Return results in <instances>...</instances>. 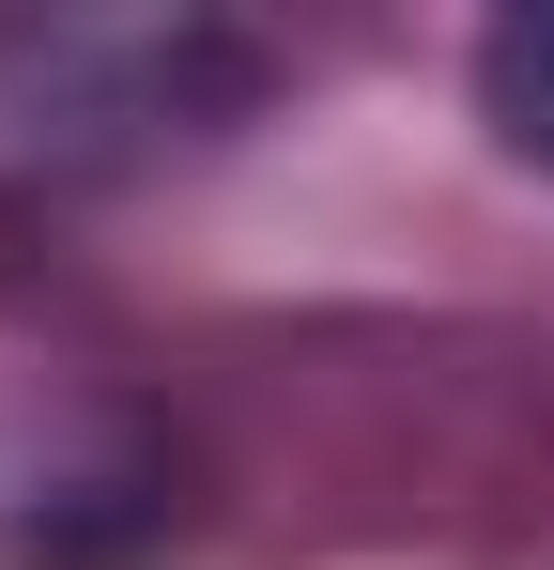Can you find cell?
Here are the masks:
<instances>
[{
	"instance_id": "cell-1",
	"label": "cell",
	"mask_w": 554,
	"mask_h": 570,
	"mask_svg": "<svg viewBox=\"0 0 554 570\" xmlns=\"http://www.w3.org/2000/svg\"><path fill=\"white\" fill-rule=\"evenodd\" d=\"M477 108H493V139H508L524 170H554V0L493 16V47H477Z\"/></svg>"
}]
</instances>
